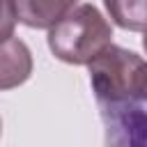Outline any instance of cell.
I'll list each match as a JSON object with an SVG mask.
<instances>
[{
  "label": "cell",
  "mask_w": 147,
  "mask_h": 147,
  "mask_svg": "<svg viewBox=\"0 0 147 147\" xmlns=\"http://www.w3.org/2000/svg\"><path fill=\"white\" fill-rule=\"evenodd\" d=\"M78 0H11V7L16 11L18 23L34 28V30H48L60 18H64Z\"/></svg>",
  "instance_id": "obj_3"
},
{
  "label": "cell",
  "mask_w": 147,
  "mask_h": 147,
  "mask_svg": "<svg viewBox=\"0 0 147 147\" xmlns=\"http://www.w3.org/2000/svg\"><path fill=\"white\" fill-rule=\"evenodd\" d=\"M103 5L115 25L131 32L147 30V0H103Z\"/></svg>",
  "instance_id": "obj_5"
},
{
  "label": "cell",
  "mask_w": 147,
  "mask_h": 147,
  "mask_svg": "<svg viewBox=\"0 0 147 147\" xmlns=\"http://www.w3.org/2000/svg\"><path fill=\"white\" fill-rule=\"evenodd\" d=\"M142 48H145V53H147V30H145V37H142Z\"/></svg>",
  "instance_id": "obj_8"
},
{
  "label": "cell",
  "mask_w": 147,
  "mask_h": 147,
  "mask_svg": "<svg viewBox=\"0 0 147 147\" xmlns=\"http://www.w3.org/2000/svg\"><path fill=\"white\" fill-rule=\"evenodd\" d=\"M0 129H2V122H0Z\"/></svg>",
  "instance_id": "obj_9"
},
{
  "label": "cell",
  "mask_w": 147,
  "mask_h": 147,
  "mask_svg": "<svg viewBox=\"0 0 147 147\" xmlns=\"http://www.w3.org/2000/svg\"><path fill=\"white\" fill-rule=\"evenodd\" d=\"M32 76V53L30 48L11 37L0 44V90H14Z\"/></svg>",
  "instance_id": "obj_4"
},
{
  "label": "cell",
  "mask_w": 147,
  "mask_h": 147,
  "mask_svg": "<svg viewBox=\"0 0 147 147\" xmlns=\"http://www.w3.org/2000/svg\"><path fill=\"white\" fill-rule=\"evenodd\" d=\"M136 96H138V99H142V101L147 103V62H145V67H142V71H140V78H138V90H136Z\"/></svg>",
  "instance_id": "obj_7"
},
{
  "label": "cell",
  "mask_w": 147,
  "mask_h": 147,
  "mask_svg": "<svg viewBox=\"0 0 147 147\" xmlns=\"http://www.w3.org/2000/svg\"><path fill=\"white\" fill-rule=\"evenodd\" d=\"M145 60L122 46H108L90 62V83L101 101L122 103L136 96Z\"/></svg>",
  "instance_id": "obj_2"
},
{
  "label": "cell",
  "mask_w": 147,
  "mask_h": 147,
  "mask_svg": "<svg viewBox=\"0 0 147 147\" xmlns=\"http://www.w3.org/2000/svg\"><path fill=\"white\" fill-rule=\"evenodd\" d=\"M16 11L11 7V0H0V44L14 37L16 28Z\"/></svg>",
  "instance_id": "obj_6"
},
{
  "label": "cell",
  "mask_w": 147,
  "mask_h": 147,
  "mask_svg": "<svg viewBox=\"0 0 147 147\" xmlns=\"http://www.w3.org/2000/svg\"><path fill=\"white\" fill-rule=\"evenodd\" d=\"M110 44L113 28L94 5H78L48 28V48L67 64H90Z\"/></svg>",
  "instance_id": "obj_1"
}]
</instances>
